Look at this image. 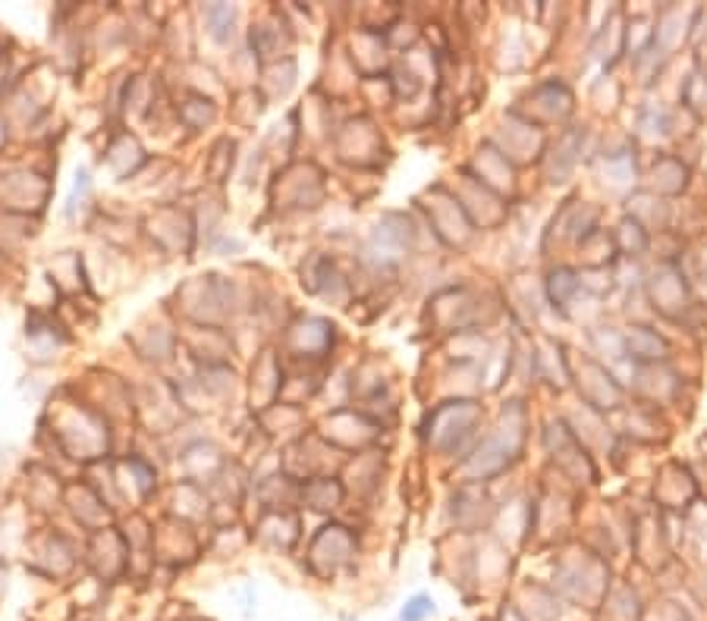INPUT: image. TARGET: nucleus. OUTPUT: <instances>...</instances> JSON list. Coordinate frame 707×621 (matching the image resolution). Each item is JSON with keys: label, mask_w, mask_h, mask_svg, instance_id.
<instances>
[{"label": "nucleus", "mask_w": 707, "mask_h": 621, "mask_svg": "<svg viewBox=\"0 0 707 621\" xmlns=\"http://www.w3.org/2000/svg\"><path fill=\"white\" fill-rule=\"evenodd\" d=\"M626 348H629V355H635L639 361H661V358H667V339H661L657 333L644 330V326H635V330L629 333Z\"/></svg>", "instance_id": "obj_1"}, {"label": "nucleus", "mask_w": 707, "mask_h": 621, "mask_svg": "<svg viewBox=\"0 0 707 621\" xmlns=\"http://www.w3.org/2000/svg\"><path fill=\"white\" fill-rule=\"evenodd\" d=\"M639 125L648 135H663V132L670 129V116H667V110L663 107H651V110H644L641 114V120H639Z\"/></svg>", "instance_id": "obj_2"}, {"label": "nucleus", "mask_w": 707, "mask_h": 621, "mask_svg": "<svg viewBox=\"0 0 707 621\" xmlns=\"http://www.w3.org/2000/svg\"><path fill=\"white\" fill-rule=\"evenodd\" d=\"M428 616H434V599L425 596V593L412 596V599H409V606L403 609V621H421V618H428Z\"/></svg>", "instance_id": "obj_3"}, {"label": "nucleus", "mask_w": 707, "mask_h": 621, "mask_svg": "<svg viewBox=\"0 0 707 621\" xmlns=\"http://www.w3.org/2000/svg\"><path fill=\"white\" fill-rule=\"evenodd\" d=\"M575 289H579V280H575L570 270H560V274H553V302L563 305Z\"/></svg>", "instance_id": "obj_4"}, {"label": "nucleus", "mask_w": 707, "mask_h": 621, "mask_svg": "<svg viewBox=\"0 0 707 621\" xmlns=\"http://www.w3.org/2000/svg\"><path fill=\"white\" fill-rule=\"evenodd\" d=\"M704 274H707V251H704Z\"/></svg>", "instance_id": "obj_5"}]
</instances>
